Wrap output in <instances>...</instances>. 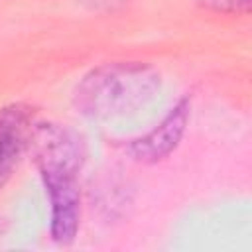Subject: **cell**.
Segmentation results:
<instances>
[{
	"label": "cell",
	"instance_id": "cell-1",
	"mask_svg": "<svg viewBox=\"0 0 252 252\" xmlns=\"http://www.w3.org/2000/svg\"><path fill=\"white\" fill-rule=\"evenodd\" d=\"M161 87L159 73L140 61H112L85 73L73 91L75 108L93 120H110L146 106Z\"/></svg>",
	"mask_w": 252,
	"mask_h": 252
},
{
	"label": "cell",
	"instance_id": "cell-2",
	"mask_svg": "<svg viewBox=\"0 0 252 252\" xmlns=\"http://www.w3.org/2000/svg\"><path fill=\"white\" fill-rule=\"evenodd\" d=\"M45 193L49 197V234L51 238L67 246L75 240L81 224V191L79 173L71 171H49L39 173Z\"/></svg>",
	"mask_w": 252,
	"mask_h": 252
},
{
	"label": "cell",
	"instance_id": "cell-3",
	"mask_svg": "<svg viewBox=\"0 0 252 252\" xmlns=\"http://www.w3.org/2000/svg\"><path fill=\"white\" fill-rule=\"evenodd\" d=\"M33 124V108L26 102H10L0 108V191L28 152Z\"/></svg>",
	"mask_w": 252,
	"mask_h": 252
},
{
	"label": "cell",
	"instance_id": "cell-4",
	"mask_svg": "<svg viewBox=\"0 0 252 252\" xmlns=\"http://www.w3.org/2000/svg\"><path fill=\"white\" fill-rule=\"evenodd\" d=\"M191 116V100L183 96L165 116L163 120L146 132L144 136L132 140L128 144V152L140 163H158L165 159L181 142L187 122Z\"/></svg>",
	"mask_w": 252,
	"mask_h": 252
},
{
	"label": "cell",
	"instance_id": "cell-5",
	"mask_svg": "<svg viewBox=\"0 0 252 252\" xmlns=\"http://www.w3.org/2000/svg\"><path fill=\"white\" fill-rule=\"evenodd\" d=\"M193 2L209 12L228 14V16H246L250 12L252 0H193Z\"/></svg>",
	"mask_w": 252,
	"mask_h": 252
}]
</instances>
